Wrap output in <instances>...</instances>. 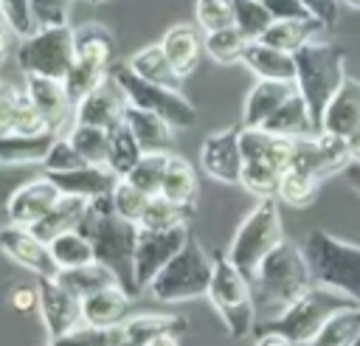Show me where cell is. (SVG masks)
<instances>
[{
  "instance_id": "cell-45",
  "label": "cell",
  "mask_w": 360,
  "mask_h": 346,
  "mask_svg": "<svg viewBox=\"0 0 360 346\" xmlns=\"http://www.w3.org/2000/svg\"><path fill=\"white\" fill-rule=\"evenodd\" d=\"M110 197H112L115 214L124 217V219H129V222H135V225H141V219H143V214H146V205H149V200H152V194L141 191L138 186H132V183L124 180V177L115 183V188H112Z\"/></svg>"
},
{
  "instance_id": "cell-58",
  "label": "cell",
  "mask_w": 360,
  "mask_h": 346,
  "mask_svg": "<svg viewBox=\"0 0 360 346\" xmlns=\"http://www.w3.org/2000/svg\"><path fill=\"white\" fill-rule=\"evenodd\" d=\"M343 6H349L352 11H360V0H340Z\"/></svg>"
},
{
  "instance_id": "cell-16",
  "label": "cell",
  "mask_w": 360,
  "mask_h": 346,
  "mask_svg": "<svg viewBox=\"0 0 360 346\" xmlns=\"http://www.w3.org/2000/svg\"><path fill=\"white\" fill-rule=\"evenodd\" d=\"M25 90L34 101V107L42 113L45 124L51 132L65 135L68 121H73V101L68 96V87L62 79H51V76H25Z\"/></svg>"
},
{
  "instance_id": "cell-38",
  "label": "cell",
  "mask_w": 360,
  "mask_h": 346,
  "mask_svg": "<svg viewBox=\"0 0 360 346\" xmlns=\"http://www.w3.org/2000/svg\"><path fill=\"white\" fill-rule=\"evenodd\" d=\"M39 163H0V231L11 225V200L31 177L39 174Z\"/></svg>"
},
{
  "instance_id": "cell-22",
  "label": "cell",
  "mask_w": 360,
  "mask_h": 346,
  "mask_svg": "<svg viewBox=\"0 0 360 346\" xmlns=\"http://www.w3.org/2000/svg\"><path fill=\"white\" fill-rule=\"evenodd\" d=\"M295 82H273V79H256V84L245 96L242 107V127H264V121L295 93Z\"/></svg>"
},
{
  "instance_id": "cell-35",
  "label": "cell",
  "mask_w": 360,
  "mask_h": 346,
  "mask_svg": "<svg viewBox=\"0 0 360 346\" xmlns=\"http://www.w3.org/2000/svg\"><path fill=\"white\" fill-rule=\"evenodd\" d=\"M160 194L174 200V203H183V205H194V200H197V172L186 158L169 155V166H166Z\"/></svg>"
},
{
  "instance_id": "cell-47",
  "label": "cell",
  "mask_w": 360,
  "mask_h": 346,
  "mask_svg": "<svg viewBox=\"0 0 360 346\" xmlns=\"http://www.w3.org/2000/svg\"><path fill=\"white\" fill-rule=\"evenodd\" d=\"M0 20L11 28V34H17L20 39L31 37L39 23L34 17V6L31 0H0Z\"/></svg>"
},
{
  "instance_id": "cell-61",
  "label": "cell",
  "mask_w": 360,
  "mask_h": 346,
  "mask_svg": "<svg viewBox=\"0 0 360 346\" xmlns=\"http://www.w3.org/2000/svg\"><path fill=\"white\" fill-rule=\"evenodd\" d=\"M90 3H107V0H90Z\"/></svg>"
},
{
  "instance_id": "cell-51",
  "label": "cell",
  "mask_w": 360,
  "mask_h": 346,
  "mask_svg": "<svg viewBox=\"0 0 360 346\" xmlns=\"http://www.w3.org/2000/svg\"><path fill=\"white\" fill-rule=\"evenodd\" d=\"M273 20H315L301 0H264Z\"/></svg>"
},
{
  "instance_id": "cell-13",
  "label": "cell",
  "mask_w": 360,
  "mask_h": 346,
  "mask_svg": "<svg viewBox=\"0 0 360 346\" xmlns=\"http://www.w3.org/2000/svg\"><path fill=\"white\" fill-rule=\"evenodd\" d=\"M37 293H39L37 309H39L48 340H59V338L76 332L79 326H84L82 323V298L73 295L68 287H62L56 281V276L37 278Z\"/></svg>"
},
{
  "instance_id": "cell-12",
  "label": "cell",
  "mask_w": 360,
  "mask_h": 346,
  "mask_svg": "<svg viewBox=\"0 0 360 346\" xmlns=\"http://www.w3.org/2000/svg\"><path fill=\"white\" fill-rule=\"evenodd\" d=\"M191 239L188 225H177L169 231H149L138 225V242H135V284L138 293H143L152 278L172 262V256Z\"/></svg>"
},
{
  "instance_id": "cell-60",
  "label": "cell",
  "mask_w": 360,
  "mask_h": 346,
  "mask_svg": "<svg viewBox=\"0 0 360 346\" xmlns=\"http://www.w3.org/2000/svg\"><path fill=\"white\" fill-rule=\"evenodd\" d=\"M112 346H132V343H127V340H118V343H112Z\"/></svg>"
},
{
  "instance_id": "cell-49",
  "label": "cell",
  "mask_w": 360,
  "mask_h": 346,
  "mask_svg": "<svg viewBox=\"0 0 360 346\" xmlns=\"http://www.w3.org/2000/svg\"><path fill=\"white\" fill-rule=\"evenodd\" d=\"M25 84L0 79V135H11L14 132V115H17V101Z\"/></svg>"
},
{
  "instance_id": "cell-54",
  "label": "cell",
  "mask_w": 360,
  "mask_h": 346,
  "mask_svg": "<svg viewBox=\"0 0 360 346\" xmlns=\"http://www.w3.org/2000/svg\"><path fill=\"white\" fill-rule=\"evenodd\" d=\"M340 174H343V177L349 180V186L360 194V160H349V166H346Z\"/></svg>"
},
{
  "instance_id": "cell-50",
  "label": "cell",
  "mask_w": 360,
  "mask_h": 346,
  "mask_svg": "<svg viewBox=\"0 0 360 346\" xmlns=\"http://www.w3.org/2000/svg\"><path fill=\"white\" fill-rule=\"evenodd\" d=\"M34 6V17L42 25H68V14H70V0H31Z\"/></svg>"
},
{
  "instance_id": "cell-17",
  "label": "cell",
  "mask_w": 360,
  "mask_h": 346,
  "mask_svg": "<svg viewBox=\"0 0 360 346\" xmlns=\"http://www.w3.org/2000/svg\"><path fill=\"white\" fill-rule=\"evenodd\" d=\"M132 298L121 284H110L82 298V323L90 329H115L132 315Z\"/></svg>"
},
{
  "instance_id": "cell-15",
  "label": "cell",
  "mask_w": 360,
  "mask_h": 346,
  "mask_svg": "<svg viewBox=\"0 0 360 346\" xmlns=\"http://www.w3.org/2000/svg\"><path fill=\"white\" fill-rule=\"evenodd\" d=\"M0 250L17 262L20 267L31 270L37 278H51L59 273V264L48 248V242H42L31 228H22V225H6L0 231Z\"/></svg>"
},
{
  "instance_id": "cell-20",
  "label": "cell",
  "mask_w": 360,
  "mask_h": 346,
  "mask_svg": "<svg viewBox=\"0 0 360 346\" xmlns=\"http://www.w3.org/2000/svg\"><path fill=\"white\" fill-rule=\"evenodd\" d=\"M56 188L62 194H70V197H82V200H96V197H104V194H112L115 183L121 177H115L112 169L107 166H93V163H84V166H76V169H68V172H45Z\"/></svg>"
},
{
  "instance_id": "cell-29",
  "label": "cell",
  "mask_w": 360,
  "mask_h": 346,
  "mask_svg": "<svg viewBox=\"0 0 360 346\" xmlns=\"http://www.w3.org/2000/svg\"><path fill=\"white\" fill-rule=\"evenodd\" d=\"M180 335L186 332V318L180 315H158V312H141V315H129L121 323V340L132 343V346H146L149 340H155L158 335Z\"/></svg>"
},
{
  "instance_id": "cell-53",
  "label": "cell",
  "mask_w": 360,
  "mask_h": 346,
  "mask_svg": "<svg viewBox=\"0 0 360 346\" xmlns=\"http://www.w3.org/2000/svg\"><path fill=\"white\" fill-rule=\"evenodd\" d=\"M37 301H39L37 287H14V293H11V304H14V309H20V312L34 309Z\"/></svg>"
},
{
  "instance_id": "cell-11",
  "label": "cell",
  "mask_w": 360,
  "mask_h": 346,
  "mask_svg": "<svg viewBox=\"0 0 360 346\" xmlns=\"http://www.w3.org/2000/svg\"><path fill=\"white\" fill-rule=\"evenodd\" d=\"M352 155L346 146V138L329 135V132H318V135H307V138H295L292 146V158L287 169H298L315 180H326L338 172H343L349 166Z\"/></svg>"
},
{
  "instance_id": "cell-48",
  "label": "cell",
  "mask_w": 360,
  "mask_h": 346,
  "mask_svg": "<svg viewBox=\"0 0 360 346\" xmlns=\"http://www.w3.org/2000/svg\"><path fill=\"white\" fill-rule=\"evenodd\" d=\"M87 160L76 152V146L70 143L68 135H56L51 152L45 155L42 160V172H68V169H76V166H84Z\"/></svg>"
},
{
  "instance_id": "cell-5",
  "label": "cell",
  "mask_w": 360,
  "mask_h": 346,
  "mask_svg": "<svg viewBox=\"0 0 360 346\" xmlns=\"http://www.w3.org/2000/svg\"><path fill=\"white\" fill-rule=\"evenodd\" d=\"M301 250L315 284L338 290L360 304V245L343 242L326 231H309Z\"/></svg>"
},
{
  "instance_id": "cell-40",
  "label": "cell",
  "mask_w": 360,
  "mask_h": 346,
  "mask_svg": "<svg viewBox=\"0 0 360 346\" xmlns=\"http://www.w3.org/2000/svg\"><path fill=\"white\" fill-rule=\"evenodd\" d=\"M248 42L250 39L236 25H228V28H219V31H208L205 34V53L214 62H219V65H236V62H242Z\"/></svg>"
},
{
  "instance_id": "cell-23",
  "label": "cell",
  "mask_w": 360,
  "mask_h": 346,
  "mask_svg": "<svg viewBox=\"0 0 360 346\" xmlns=\"http://www.w3.org/2000/svg\"><path fill=\"white\" fill-rule=\"evenodd\" d=\"M357 127H360V79L346 76V82L340 84V90L335 93V98L323 113L321 132L349 138V132Z\"/></svg>"
},
{
  "instance_id": "cell-18",
  "label": "cell",
  "mask_w": 360,
  "mask_h": 346,
  "mask_svg": "<svg viewBox=\"0 0 360 346\" xmlns=\"http://www.w3.org/2000/svg\"><path fill=\"white\" fill-rule=\"evenodd\" d=\"M124 110H127V98L121 87L112 79H107L98 90L87 93L84 98L73 104V124H90V127L110 129L118 121H124Z\"/></svg>"
},
{
  "instance_id": "cell-2",
  "label": "cell",
  "mask_w": 360,
  "mask_h": 346,
  "mask_svg": "<svg viewBox=\"0 0 360 346\" xmlns=\"http://www.w3.org/2000/svg\"><path fill=\"white\" fill-rule=\"evenodd\" d=\"M250 287H253L256 315L262 321H270L281 315L287 307H292L307 290H312L315 278L304 250L284 239L278 248H273L264 256L256 276L250 278Z\"/></svg>"
},
{
  "instance_id": "cell-33",
  "label": "cell",
  "mask_w": 360,
  "mask_h": 346,
  "mask_svg": "<svg viewBox=\"0 0 360 346\" xmlns=\"http://www.w3.org/2000/svg\"><path fill=\"white\" fill-rule=\"evenodd\" d=\"M141 158H143V149H141L138 138L132 135V129L127 127V121H118L115 127H110L107 169H112L115 177H127Z\"/></svg>"
},
{
  "instance_id": "cell-3",
  "label": "cell",
  "mask_w": 360,
  "mask_h": 346,
  "mask_svg": "<svg viewBox=\"0 0 360 346\" xmlns=\"http://www.w3.org/2000/svg\"><path fill=\"white\" fill-rule=\"evenodd\" d=\"M295 87L304 96L312 121L321 132V121L323 113L329 107V101L335 98V93L340 90V84L346 82V70H343V48L335 42H307L304 48H298L295 53Z\"/></svg>"
},
{
  "instance_id": "cell-36",
  "label": "cell",
  "mask_w": 360,
  "mask_h": 346,
  "mask_svg": "<svg viewBox=\"0 0 360 346\" xmlns=\"http://www.w3.org/2000/svg\"><path fill=\"white\" fill-rule=\"evenodd\" d=\"M191 217H194V205H183V203H174L163 194H152V200L146 205V214L141 219V228L169 231V228H177V225H188Z\"/></svg>"
},
{
  "instance_id": "cell-6",
  "label": "cell",
  "mask_w": 360,
  "mask_h": 346,
  "mask_svg": "<svg viewBox=\"0 0 360 346\" xmlns=\"http://www.w3.org/2000/svg\"><path fill=\"white\" fill-rule=\"evenodd\" d=\"M205 298L219 312L231 338L239 340V338H248L256 329L259 315H256L250 278L228 256H214V276H211Z\"/></svg>"
},
{
  "instance_id": "cell-56",
  "label": "cell",
  "mask_w": 360,
  "mask_h": 346,
  "mask_svg": "<svg viewBox=\"0 0 360 346\" xmlns=\"http://www.w3.org/2000/svg\"><path fill=\"white\" fill-rule=\"evenodd\" d=\"M346 146H349V155H352V160H360V127L349 132V138H346Z\"/></svg>"
},
{
  "instance_id": "cell-55",
  "label": "cell",
  "mask_w": 360,
  "mask_h": 346,
  "mask_svg": "<svg viewBox=\"0 0 360 346\" xmlns=\"http://www.w3.org/2000/svg\"><path fill=\"white\" fill-rule=\"evenodd\" d=\"M8 51H11V28H8V25L0 20V65L6 62Z\"/></svg>"
},
{
  "instance_id": "cell-25",
  "label": "cell",
  "mask_w": 360,
  "mask_h": 346,
  "mask_svg": "<svg viewBox=\"0 0 360 346\" xmlns=\"http://www.w3.org/2000/svg\"><path fill=\"white\" fill-rule=\"evenodd\" d=\"M124 121L132 129V135L138 138V143H141L143 152H169V146L174 141V127L166 118H160V115H155L149 110H141V107L127 104Z\"/></svg>"
},
{
  "instance_id": "cell-19",
  "label": "cell",
  "mask_w": 360,
  "mask_h": 346,
  "mask_svg": "<svg viewBox=\"0 0 360 346\" xmlns=\"http://www.w3.org/2000/svg\"><path fill=\"white\" fill-rule=\"evenodd\" d=\"M59 197H62V191L45 172L31 177L25 186H20V191L11 200V225L34 228L59 203Z\"/></svg>"
},
{
  "instance_id": "cell-46",
  "label": "cell",
  "mask_w": 360,
  "mask_h": 346,
  "mask_svg": "<svg viewBox=\"0 0 360 346\" xmlns=\"http://www.w3.org/2000/svg\"><path fill=\"white\" fill-rule=\"evenodd\" d=\"M233 0H194V23L208 34L233 25Z\"/></svg>"
},
{
  "instance_id": "cell-9",
  "label": "cell",
  "mask_w": 360,
  "mask_h": 346,
  "mask_svg": "<svg viewBox=\"0 0 360 346\" xmlns=\"http://www.w3.org/2000/svg\"><path fill=\"white\" fill-rule=\"evenodd\" d=\"M110 79L121 87L127 104L141 107V110H149V113L166 118L174 129L194 127L197 110H194V104L180 90H172V87H163V84H152V82L135 76L127 62H115L110 68Z\"/></svg>"
},
{
  "instance_id": "cell-44",
  "label": "cell",
  "mask_w": 360,
  "mask_h": 346,
  "mask_svg": "<svg viewBox=\"0 0 360 346\" xmlns=\"http://www.w3.org/2000/svg\"><path fill=\"white\" fill-rule=\"evenodd\" d=\"M236 8H233V25L253 42V39H262V34L270 28L273 23V14L267 11L264 0H233Z\"/></svg>"
},
{
  "instance_id": "cell-26",
  "label": "cell",
  "mask_w": 360,
  "mask_h": 346,
  "mask_svg": "<svg viewBox=\"0 0 360 346\" xmlns=\"http://www.w3.org/2000/svg\"><path fill=\"white\" fill-rule=\"evenodd\" d=\"M129 70L152 84H163V87H172V90H180L183 84V76L174 70V65L169 62L166 51L160 42H152V45H143L141 51H135L129 59H127Z\"/></svg>"
},
{
  "instance_id": "cell-42",
  "label": "cell",
  "mask_w": 360,
  "mask_h": 346,
  "mask_svg": "<svg viewBox=\"0 0 360 346\" xmlns=\"http://www.w3.org/2000/svg\"><path fill=\"white\" fill-rule=\"evenodd\" d=\"M360 332V307L338 312L309 343L304 346H352V340Z\"/></svg>"
},
{
  "instance_id": "cell-30",
  "label": "cell",
  "mask_w": 360,
  "mask_h": 346,
  "mask_svg": "<svg viewBox=\"0 0 360 346\" xmlns=\"http://www.w3.org/2000/svg\"><path fill=\"white\" fill-rule=\"evenodd\" d=\"M73 39H76V59L101 65L107 70L115 65V39L107 25L84 23L82 28H73Z\"/></svg>"
},
{
  "instance_id": "cell-57",
  "label": "cell",
  "mask_w": 360,
  "mask_h": 346,
  "mask_svg": "<svg viewBox=\"0 0 360 346\" xmlns=\"http://www.w3.org/2000/svg\"><path fill=\"white\" fill-rule=\"evenodd\" d=\"M146 346H180V338L172 335V332H166V335H158L155 340H149Z\"/></svg>"
},
{
  "instance_id": "cell-14",
  "label": "cell",
  "mask_w": 360,
  "mask_h": 346,
  "mask_svg": "<svg viewBox=\"0 0 360 346\" xmlns=\"http://www.w3.org/2000/svg\"><path fill=\"white\" fill-rule=\"evenodd\" d=\"M239 132H242V124L228 127V129H217V132L205 135V141L200 146V166L217 183L239 186V180H242L245 158H242Z\"/></svg>"
},
{
  "instance_id": "cell-52",
  "label": "cell",
  "mask_w": 360,
  "mask_h": 346,
  "mask_svg": "<svg viewBox=\"0 0 360 346\" xmlns=\"http://www.w3.org/2000/svg\"><path fill=\"white\" fill-rule=\"evenodd\" d=\"M307 8H309V14L323 25V28H335L338 25V3L340 0H301Z\"/></svg>"
},
{
  "instance_id": "cell-24",
  "label": "cell",
  "mask_w": 360,
  "mask_h": 346,
  "mask_svg": "<svg viewBox=\"0 0 360 346\" xmlns=\"http://www.w3.org/2000/svg\"><path fill=\"white\" fill-rule=\"evenodd\" d=\"M242 65L256 79H273V82H295V56L287 51H278L262 39L248 42Z\"/></svg>"
},
{
  "instance_id": "cell-34",
  "label": "cell",
  "mask_w": 360,
  "mask_h": 346,
  "mask_svg": "<svg viewBox=\"0 0 360 346\" xmlns=\"http://www.w3.org/2000/svg\"><path fill=\"white\" fill-rule=\"evenodd\" d=\"M56 281L62 287H68L73 295L84 298L96 290H104L110 284H118L115 273L110 267H104L101 262H90V264H82V267H70V270H59L56 273Z\"/></svg>"
},
{
  "instance_id": "cell-7",
  "label": "cell",
  "mask_w": 360,
  "mask_h": 346,
  "mask_svg": "<svg viewBox=\"0 0 360 346\" xmlns=\"http://www.w3.org/2000/svg\"><path fill=\"white\" fill-rule=\"evenodd\" d=\"M284 242V228H281V214H278V203L276 197H262L248 217L239 222L231 248H228V259L248 276L253 278L259 264L264 262V256L278 248Z\"/></svg>"
},
{
  "instance_id": "cell-8",
  "label": "cell",
  "mask_w": 360,
  "mask_h": 346,
  "mask_svg": "<svg viewBox=\"0 0 360 346\" xmlns=\"http://www.w3.org/2000/svg\"><path fill=\"white\" fill-rule=\"evenodd\" d=\"M214 276V259L202 250V245L191 236L174 256L172 262L152 278L146 287L155 301L160 304H180V301H194L208 293Z\"/></svg>"
},
{
  "instance_id": "cell-37",
  "label": "cell",
  "mask_w": 360,
  "mask_h": 346,
  "mask_svg": "<svg viewBox=\"0 0 360 346\" xmlns=\"http://www.w3.org/2000/svg\"><path fill=\"white\" fill-rule=\"evenodd\" d=\"M59 270H70V267H82V264H90L96 262V253H93V242L82 233V231H68V233H59L56 239L48 242Z\"/></svg>"
},
{
  "instance_id": "cell-1",
  "label": "cell",
  "mask_w": 360,
  "mask_h": 346,
  "mask_svg": "<svg viewBox=\"0 0 360 346\" xmlns=\"http://www.w3.org/2000/svg\"><path fill=\"white\" fill-rule=\"evenodd\" d=\"M79 231L93 242L96 262L110 267L118 278V284L129 293L138 295L135 284V242H138V225L118 217L112 208V197H96L87 203L84 219Z\"/></svg>"
},
{
  "instance_id": "cell-4",
  "label": "cell",
  "mask_w": 360,
  "mask_h": 346,
  "mask_svg": "<svg viewBox=\"0 0 360 346\" xmlns=\"http://www.w3.org/2000/svg\"><path fill=\"white\" fill-rule=\"evenodd\" d=\"M354 307H360L354 298H349V295H343V293H338V290H329V287L315 284V287L307 290L292 307H287L281 315L256 323L253 332H278V335H284L292 346H304V343H309L338 312L354 309Z\"/></svg>"
},
{
  "instance_id": "cell-32",
  "label": "cell",
  "mask_w": 360,
  "mask_h": 346,
  "mask_svg": "<svg viewBox=\"0 0 360 346\" xmlns=\"http://www.w3.org/2000/svg\"><path fill=\"white\" fill-rule=\"evenodd\" d=\"M323 25L318 20H273L270 28L262 34V42L295 53L298 48H304L307 42H312V37L321 31Z\"/></svg>"
},
{
  "instance_id": "cell-27",
  "label": "cell",
  "mask_w": 360,
  "mask_h": 346,
  "mask_svg": "<svg viewBox=\"0 0 360 346\" xmlns=\"http://www.w3.org/2000/svg\"><path fill=\"white\" fill-rule=\"evenodd\" d=\"M267 132L284 135V138H307V135H318V127L312 121V113L304 101V96L295 90L267 121H264Z\"/></svg>"
},
{
  "instance_id": "cell-59",
  "label": "cell",
  "mask_w": 360,
  "mask_h": 346,
  "mask_svg": "<svg viewBox=\"0 0 360 346\" xmlns=\"http://www.w3.org/2000/svg\"><path fill=\"white\" fill-rule=\"evenodd\" d=\"M352 346H360V332H357V338L352 340Z\"/></svg>"
},
{
  "instance_id": "cell-39",
  "label": "cell",
  "mask_w": 360,
  "mask_h": 346,
  "mask_svg": "<svg viewBox=\"0 0 360 346\" xmlns=\"http://www.w3.org/2000/svg\"><path fill=\"white\" fill-rule=\"evenodd\" d=\"M70 143L76 146V152L93 163V166H107V146H110V129L101 127H90V124H70L68 132Z\"/></svg>"
},
{
  "instance_id": "cell-10",
  "label": "cell",
  "mask_w": 360,
  "mask_h": 346,
  "mask_svg": "<svg viewBox=\"0 0 360 346\" xmlns=\"http://www.w3.org/2000/svg\"><path fill=\"white\" fill-rule=\"evenodd\" d=\"M17 65L25 76L65 79L76 62V39L70 25H42L17 45Z\"/></svg>"
},
{
  "instance_id": "cell-28",
  "label": "cell",
  "mask_w": 360,
  "mask_h": 346,
  "mask_svg": "<svg viewBox=\"0 0 360 346\" xmlns=\"http://www.w3.org/2000/svg\"><path fill=\"white\" fill-rule=\"evenodd\" d=\"M87 203H90V200L62 194L59 203H56L31 231H34L42 242H51V239H56L59 233H68V231H79V225H82V219H84V211H87Z\"/></svg>"
},
{
  "instance_id": "cell-21",
  "label": "cell",
  "mask_w": 360,
  "mask_h": 346,
  "mask_svg": "<svg viewBox=\"0 0 360 346\" xmlns=\"http://www.w3.org/2000/svg\"><path fill=\"white\" fill-rule=\"evenodd\" d=\"M200 31L202 28L197 23H177L160 37V45H163L169 62L174 65V70L183 79H188L197 70L200 56L205 51V34H200Z\"/></svg>"
},
{
  "instance_id": "cell-43",
  "label": "cell",
  "mask_w": 360,
  "mask_h": 346,
  "mask_svg": "<svg viewBox=\"0 0 360 346\" xmlns=\"http://www.w3.org/2000/svg\"><path fill=\"white\" fill-rule=\"evenodd\" d=\"M169 155L172 152H143V158L132 166V172L124 180H129L132 186H138L146 194H160L166 166H169Z\"/></svg>"
},
{
  "instance_id": "cell-31",
  "label": "cell",
  "mask_w": 360,
  "mask_h": 346,
  "mask_svg": "<svg viewBox=\"0 0 360 346\" xmlns=\"http://www.w3.org/2000/svg\"><path fill=\"white\" fill-rule=\"evenodd\" d=\"M56 132H37V135H0V163H39L51 152Z\"/></svg>"
},
{
  "instance_id": "cell-41",
  "label": "cell",
  "mask_w": 360,
  "mask_h": 346,
  "mask_svg": "<svg viewBox=\"0 0 360 346\" xmlns=\"http://www.w3.org/2000/svg\"><path fill=\"white\" fill-rule=\"evenodd\" d=\"M318 188H321V180L298 172V169H287L278 180V191H276V200L292 205V208H307L312 205V200L318 197Z\"/></svg>"
}]
</instances>
